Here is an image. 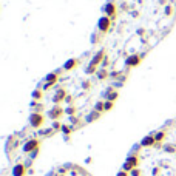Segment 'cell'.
<instances>
[{"instance_id":"obj_1","label":"cell","mask_w":176,"mask_h":176,"mask_svg":"<svg viewBox=\"0 0 176 176\" xmlns=\"http://www.w3.org/2000/svg\"><path fill=\"white\" fill-rule=\"evenodd\" d=\"M128 76L102 50L70 59L36 87L30 128L39 138L79 130L111 110Z\"/></svg>"},{"instance_id":"obj_2","label":"cell","mask_w":176,"mask_h":176,"mask_svg":"<svg viewBox=\"0 0 176 176\" xmlns=\"http://www.w3.org/2000/svg\"><path fill=\"white\" fill-rule=\"evenodd\" d=\"M176 22V0H107L91 45L130 71L164 40Z\"/></svg>"},{"instance_id":"obj_3","label":"cell","mask_w":176,"mask_h":176,"mask_svg":"<svg viewBox=\"0 0 176 176\" xmlns=\"http://www.w3.org/2000/svg\"><path fill=\"white\" fill-rule=\"evenodd\" d=\"M51 176H90V175L79 165H63L54 170Z\"/></svg>"}]
</instances>
